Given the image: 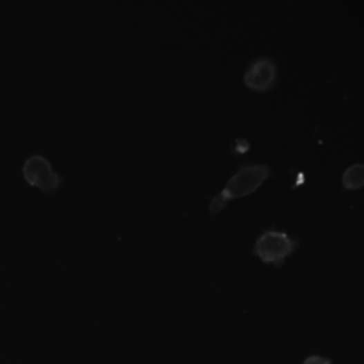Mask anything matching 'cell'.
<instances>
[{
  "instance_id": "2",
  "label": "cell",
  "mask_w": 364,
  "mask_h": 364,
  "mask_svg": "<svg viewBox=\"0 0 364 364\" xmlns=\"http://www.w3.org/2000/svg\"><path fill=\"white\" fill-rule=\"evenodd\" d=\"M298 247V238H294L288 233L279 231V229H267L258 236L254 244V254L265 263H274L276 267H281L285 260L295 253Z\"/></svg>"
},
{
  "instance_id": "5",
  "label": "cell",
  "mask_w": 364,
  "mask_h": 364,
  "mask_svg": "<svg viewBox=\"0 0 364 364\" xmlns=\"http://www.w3.org/2000/svg\"><path fill=\"white\" fill-rule=\"evenodd\" d=\"M364 185V166L363 164H354L348 167L343 174L345 189H361Z\"/></svg>"
},
{
  "instance_id": "4",
  "label": "cell",
  "mask_w": 364,
  "mask_h": 364,
  "mask_svg": "<svg viewBox=\"0 0 364 364\" xmlns=\"http://www.w3.org/2000/svg\"><path fill=\"white\" fill-rule=\"evenodd\" d=\"M278 80V66L270 57H258L245 70V86L254 91H269Z\"/></svg>"
},
{
  "instance_id": "6",
  "label": "cell",
  "mask_w": 364,
  "mask_h": 364,
  "mask_svg": "<svg viewBox=\"0 0 364 364\" xmlns=\"http://www.w3.org/2000/svg\"><path fill=\"white\" fill-rule=\"evenodd\" d=\"M303 364H334L331 357H323V356H309Z\"/></svg>"
},
{
  "instance_id": "3",
  "label": "cell",
  "mask_w": 364,
  "mask_h": 364,
  "mask_svg": "<svg viewBox=\"0 0 364 364\" xmlns=\"http://www.w3.org/2000/svg\"><path fill=\"white\" fill-rule=\"evenodd\" d=\"M25 180L34 186H39L45 194H52L61 186L62 176L54 171L48 158L43 155H32L25 160L23 164Z\"/></svg>"
},
{
  "instance_id": "1",
  "label": "cell",
  "mask_w": 364,
  "mask_h": 364,
  "mask_svg": "<svg viewBox=\"0 0 364 364\" xmlns=\"http://www.w3.org/2000/svg\"><path fill=\"white\" fill-rule=\"evenodd\" d=\"M270 174H272V171H270V167L267 164H245V166H242L240 169L236 171L235 176H231L228 180L222 192L211 199V215H215L217 211L222 210L231 199L242 198V195H247L256 191L258 186L265 182Z\"/></svg>"
}]
</instances>
